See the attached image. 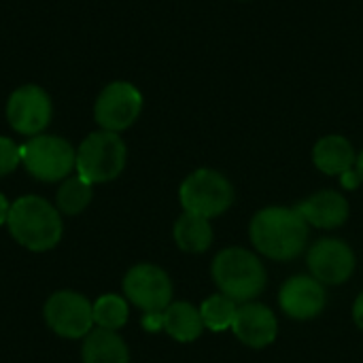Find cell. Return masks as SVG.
<instances>
[{
	"label": "cell",
	"instance_id": "cell-21",
	"mask_svg": "<svg viewBox=\"0 0 363 363\" xmlns=\"http://www.w3.org/2000/svg\"><path fill=\"white\" fill-rule=\"evenodd\" d=\"M236 302L230 300L223 294L211 296L208 300L202 302L200 306V315L204 321V328L211 332H223V330H232L234 317H236Z\"/></svg>",
	"mask_w": 363,
	"mask_h": 363
},
{
	"label": "cell",
	"instance_id": "cell-19",
	"mask_svg": "<svg viewBox=\"0 0 363 363\" xmlns=\"http://www.w3.org/2000/svg\"><path fill=\"white\" fill-rule=\"evenodd\" d=\"M94 198V185L85 181L83 177H68L62 181L57 194H55V208L62 215L74 217L81 215Z\"/></svg>",
	"mask_w": 363,
	"mask_h": 363
},
{
	"label": "cell",
	"instance_id": "cell-14",
	"mask_svg": "<svg viewBox=\"0 0 363 363\" xmlns=\"http://www.w3.org/2000/svg\"><path fill=\"white\" fill-rule=\"evenodd\" d=\"M308 225L319 230H336L349 219V202L342 194L325 189L319 191L296 206Z\"/></svg>",
	"mask_w": 363,
	"mask_h": 363
},
{
	"label": "cell",
	"instance_id": "cell-7",
	"mask_svg": "<svg viewBox=\"0 0 363 363\" xmlns=\"http://www.w3.org/2000/svg\"><path fill=\"white\" fill-rule=\"evenodd\" d=\"M43 317L47 328L66 340H81L96 328L91 302L70 289L51 294L43 306Z\"/></svg>",
	"mask_w": 363,
	"mask_h": 363
},
{
	"label": "cell",
	"instance_id": "cell-9",
	"mask_svg": "<svg viewBox=\"0 0 363 363\" xmlns=\"http://www.w3.org/2000/svg\"><path fill=\"white\" fill-rule=\"evenodd\" d=\"M143 111V94L128 81L108 83L94 104V119L100 130L123 132L128 130Z\"/></svg>",
	"mask_w": 363,
	"mask_h": 363
},
{
	"label": "cell",
	"instance_id": "cell-23",
	"mask_svg": "<svg viewBox=\"0 0 363 363\" xmlns=\"http://www.w3.org/2000/svg\"><path fill=\"white\" fill-rule=\"evenodd\" d=\"M353 319H355L357 328L363 330V291L357 296V300H355V304H353Z\"/></svg>",
	"mask_w": 363,
	"mask_h": 363
},
{
	"label": "cell",
	"instance_id": "cell-24",
	"mask_svg": "<svg viewBox=\"0 0 363 363\" xmlns=\"http://www.w3.org/2000/svg\"><path fill=\"white\" fill-rule=\"evenodd\" d=\"M9 211H11V202L6 200L4 194H0V228L6 225V221H9Z\"/></svg>",
	"mask_w": 363,
	"mask_h": 363
},
{
	"label": "cell",
	"instance_id": "cell-16",
	"mask_svg": "<svg viewBox=\"0 0 363 363\" xmlns=\"http://www.w3.org/2000/svg\"><path fill=\"white\" fill-rule=\"evenodd\" d=\"M81 359L83 363H130V351L117 332L96 328L83 338Z\"/></svg>",
	"mask_w": 363,
	"mask_h": 363
},
{
	"label": "cell",
	"instance_id": "cell-5",
	"mask_svg": "<svg viewBox=\"0 0 363 363\" xmlns=\"http://www.w3.org/2000/svg\"><path fill=\"white\" fill-rule=\"evenodd\" d=\"M21 166L36 181L62 183L77 170V149L62 136L38 134L21 145Z\"/></svg>",
	"mask_w": 363,
	"mask_h": 363
},
{
	"label": "cell",
	"instance_id": "cell-20",
	"mask_svg": "<svg viewBox=\"0 0 363 363\" xmlns=\"http://www.w3.org/2000/svg\"><path fill=\"white\" fill-rule=\"evenodd\" d=\"M91 313H94L96 328L117 332L128 323L130 306H128L125 298H121L117 294H104L96 302H91Z\"/></svg>",
	"mask_w": 363,
	"mask_h": 363
},
{
	"label": "cell",
	"instance_id": "cell-12",
	"mask_svg": "<svg viewBox=\"0 0 363 363\" xmlns=\"http://www.w3.org/2000/svg\"><path fill=\"white\" fill-rule=\"evenodd\" d=\"M325 289L315 277H291L285 281L279 294V306L281 311L298 321L313 319L323 313L325 308Z\"/></svg>",
	"mask_w": 363,
	"mask_h": 363
},
{
	"label": "cell",
	"instance_id": "cell-8",
	"mask_svg": "<svg viewBox=\"0 0 363 363\" xmlns=\"http://www.w3.org/2000/svg\"><path fill=\"white\" fill-rule=\"evenodd\" d=\"M123 296L143 313H162L172 304V281L153 264H136L123 277Z\"/></svg>",
	"mask_w": 363,
	"mask_h": 363
},
{
	"label": "cell",
	"instance_id": "cell-3",
	"mask_svg": "<svg viewBox=\"0 0 363 363\" xmlns=\"http://www.w3.org/2000/svg\"><path fill=\"white\" fill-rule=\"evenodd\" d=\"M213 279L219 291L234 302H249L266 287V270L259 257L240 247L223 249L213 259Z\"/></svg>",
	"mask_w": 363,
	"mask_h": 363
},
{
	"label": "cell",
	"instance_id": "cell-25",
	"mask_svg": "<svg viewBox=\"0 0 363 363\" xmlns=\"http://www.w3.org/2000/svg\"><path fill=\"white\" fill-rule=\"evenodd\" d=\"M359 181H362V179H359L357 170H349V172H345V174H342V185H345V187H349V189L357 187V183H359Z\"/></svg>",
	"mask_w": 363,
	"mask_h": 363
},
{
	"label": "cell",
	"instance_id": "cell-17",
	"mask_svg": "<svg viewBox=\"0 0 363 363\" xmlns=\"http://www.w3.org/2000/svg\"><path fill=\"white\" fill-rule=\"evenodd\" d=\"M162 330L177 342H194L204 332V321L194 304L172 302L162 311Z\"/></svg>",
	"mask_w": 363,
	"mask_h": 363
},
{
	"label": "cell",
	"instance_id": "cell-2",
	"mask_svg": "<svg viewBox=\"0 0 363 363\" xmlns=\"http://www.w3.org/2000/svg\"><path fill=\"white\" fill-rule=\"evenodd\" d=\"M9 234L32 253H45L60 245L64 234L62 213L40 196H21L11 202Z\"/></svg>",
	"mask_w": 363,
	"mask_h": 363
},
{
	"label": "cell",
	"instance_id": "cell-18",
	"mask_svg": "<svg viewBox=\"0 0 363 363\" xmlns=\"http://www.w3.org/2000/svg\"><path fill=\"white\" fill-rule=\"evenodd\" d=\"M174 242L185 253H204L213 242V228L206 217L183 213L174 223Z\"/></svg>",
	"mask_w": 363,
	"mask_h": 363
},
{
	"label": "cell",
	"instance_id": "cell-10",
	"mask_svg": "<svg viewBox=\"0 0 363 363\" xmlns=\"http://www.w3.org/2000/svg\"><path fill=\"white\" fill-rule=\"evenodd\" d=\"M53 106L49 94L34 83L17 87L6 100V121L21 136H38L51 123Z\"/></svg>",
	"mask_w": 363,
	"mask_h": 363
},
{
	"label": "cell",
	"instance_id": "cell-26",
	"mask_svg": "<svg viewBox=\"0 0 363 363\" xmlns=\"http://www.w3.org/2000/svg\"><path fill=\"white\" fill-rule=\"evenodd\" d=\"M355 170H357V174H359V179L363 181V151L357 155V162H355Z\"/></svg>",
	"mask_w": 363,
	"mask_h": 363
},
{
	"label": "cell",
	"instance_id": "cell-1",
	"mask_svg": "<svg viewBox=\"0 0 363 363\" xmlns=\"http://www.w3.org/2000/svg\"><path fill=\"white\" fill-rule=\"evenodd\" d=\"M249 234L253 247L262 255L277 262H289L306 249L308 223L296 208L270 206L251 219Z\"/></svg>",
	"mask_w": 363,
	"mask_h": 363
},
{
	"label": "cell",
	"instance_id": "cell-6",
	"mask_svg": "<svg viewBox=\"0 0 363 363\" xmlns=\"http://www.w3.org/2000/svg\"><path fill=\"white\" fill-rule=\"evenodd\" d=\"M179 200L185 213L213 219L223 215L232 206L234 187L221 172L211 168H200L181 183Z\"/></svg>",
	"mask_w": 363,
	"mask_h": 363
},
{
	"label": "cell",
	"instance_id": "cell-15",
	"mask_svg": "<svg viewBox=\"0 0 363 363\" xmlns=\"http://www.w3.org/2000/svg\"><path fill=\"white\" fill-rule=\"evenodd\" d=\"M313 162H315V166L323 174H330V177L340 174L342 177L345 172H349V170L355 168L357 155H355L353 145L345 136L330 134V136H323L315 145V149H313Z\"/></svg>",
	"mask_w": 363,
	"mask_h": 363
},
{
	"label": "cell",
	"instance_id": "cell-13",
	"mask_svg": "<svg viewBox=\"0 0 363 363\" xmlns=\"http://www.w3.org/2000/svg\"><path fill=\"white\" fill-rule=\"evenodd\" d=\"M232 332L247 347L264 349V347H270L277 340L279 323H277L274 313L268 306L255 304V302H245L236 311Z\"/></svg>",
	"mask_w": 363,
	"mask_h": 363
},
{
	"label": "cell",
	"instance_id": "cell-4",
	"mask_svg": "<svg viewBox=\"0 0 363 363\" xmlns=\"http://www.w3.org/2000/svg\"><path fill=\"white\" fill-rule=\"evenodd\" d=\"M128 162V147L117 132H91L77 149V174L91 185L115 181Z\"/></svg>",
	"mask_w": 363,
	"mask_h": 363
},
{
	"label": "cell",
	"instance_id": "cell-22",
	"mask_svg": "<svg viewBox=\"0 0 363 363\" xmlns=\"http://www.w3.org/2000/svg\"><path fill=\"white\" fill-rule=\"evenodd\" d=\"M21 164V145L9 136H0V177H6L17 170Z\"/></svg>",
	"mask_w": 363,
	"mask_h": 363
},
{
	"label": "cell",
	"instance_id": "cell-11",
	"mask_svg": "<svg viewBox=\"0 0 363 363\" xmlns=\"http://www.w3.org/2000/svg\"><path fill=\"white\" fill-rule=\"evenodd\" d=\"M308 268L321 285H340L355 270L353 249L338 238H323L308 251Z\"/></svg>",
	"mask_w": 363,
	"mask_h": 363
}]
</instances>
